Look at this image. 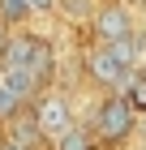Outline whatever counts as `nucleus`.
<instances>
[{
	"instance_id": "nucleus-14",
	"label": "nucleus",
	"mask_w": 146,
	"mask_h": 150,
	"mask_svg": "<svg viewBox=\"0 0 146 150\" xmlns=\"http://www.w3.org/2000/svg\"><path fill=\"white\" fill-rule=\"evenodd\" d=\"M0 150H34V146H26V142H13L9 133H4V142H0Z\"/></svg>"
},
{
	"instance_id": "nucleus-8",
	"label": "nucleus",
	"mask_w": 146,
	"mask_h": 150,
	"mask_svg": "<svg viewBox=\"0 0 146 150\" xmlns=\"http://www.w3.org/2000/svg\"><path fill=\"white\" fill-rule=\"evenodd\" d=\"M120 94L129 99V107H133L137 116H146V69H133V73H129L125 86H120Z\"/></svg>"
},
{
	"instance_id": "nucleus-1",
	"label": "nucleus",
	"mask_w": 146,
	"mask_h": 150,
	"mask_svg": "<svg viewBox=\"0 0 146 150\" xmlns=\"http://www.w3.org/2000/svg\"><path fill=\"white\" fill-rule=\"evenodd\" d=\"M137 129V112L129 107L120 90H103V99L95 103V116H90V133L99 146H120V142L133 137Z\"/></svg>"
},
{
	"instance_id": "nucleus-13",
	"label": "nucleus",
	"mask_w": 146,
	"mask_h": 150,
	"mask_svg": "<svg viewBox=\"0 0 146 150\" xmlns=\"http://www.w3.org/2000/svg\"><path fill=\"white\" fill-rule=\"evenodd\" d=\"M26 4H30V13H34V17H39V13H52V9H56V0H26Z\"/></svg>"
},
{
	"instance_id": "nucleus-12",
	"label": "nucleus",
	"mask_w": 146,
	"mask_h": 150,
	"mask_svg": "<svg viewBox=\"0 0 146 150\" xmlns=\"http://www.w3.org/2000/svg\"><path fill=\"white\" fill-rule=\"evenodd\" d=\"M26 103H30V99H22V94L13 90V86H4V81H0V125H9V120L22 112Z\"/></svg>"
},
{
	"instance_id": "nucleus-9",
	"label": "nucleus",
	"mask_w": 146,
	"mask_h": 150,
	"mask_svg": "<svg viewBox=\"0 0 146 150\" xmlns=\"http://www.w3.org/2000/svg\"><path fill=\"white\" fill-rule=\"evenodd\" d=\"M0 81H4V86H13L22 99H34V94H39V81H34L26 69H0Z\"/></svg>"
},
{
	"instance_id": "nucleus-16",
	"label": "nucleus",
	"mask_w": 146,
	"mask_h": 150,
	"mask_svg": "<svg viewBox=\"0 0 146 150\" xmlns=\"http://www.w3.org/2000/svg\"><path fill=\"white\" fill-rule=\"evenodd\" d=\"M0 142H4V125H0Z\"/></svg>"
},
{
	"instance_id": "nucleus-6",
	"label": "nucleus",
	"mask_w": 146,
	"mask_h": 150,
	"mask_svg": "<svg viewBox=\"0 0 146 150\" xmlns=\"http://www.w3.org/2000/svg\"><path fill=\"white\" fill-rule=\"evenodd\" d=\"M26 73H30L39 86H47V81L56 77V47H52V39H34V52H30V64H26Z\"/></svg>"
},
{
	"instance_id": "nucleus-2",
	"label": "nucleus",
	"mask_w": 146,
	"mask_h": 150,
	"mask_svg": "<svg viewBox=\"0 0 146 150\" xmlns=\"http://www.w3.org/2000/svg\"><path fill=\"white\" fill-rule=\"evenodd\" d=\"M30 116H34V125H39L43 137H60V133L73 125V103H69V94H60V90H43V94L30 99Z\"/></svg>"
},
{
	"instance_id": "nucleus-5",
	"label": "nucleus",
	"mask_w": 146,
	"mask_h": 150,
	"mask_svg": "<svg viewBox=\"0 0 146 150\" xmlns=\"http://www.w3.org/2000/svg\"><path fill=\"white\" fill-rule=\"evenodd\" d=\"M34 30H26V26H13L9 39H4V47H0V69H26L30 64V52H34Z\"/></svg>"
},
{
	"instance_id": "nucleus-3",
	"label": "nucleus",
	"mask_w": 146,
	"mask_h": 150,
	"mask_svg": "<svg viewBox=\"0 0 146 150\" xmlns=\"http://www.w3.org/2000/svg\"><path fill=\"white\" fill-rule=\"evenodd\" d=\"M90 30H95V43H112V39L133 35V13L125 4H95L90 13Z\"/></svg>"
},
{
	"instance_id": "nucleus-7",
	"label": "nucleus",
	"mask_w": 146,
	"mask_h": 150,
	"mask_svg": "<svg viewBox=\"0 0 146 150\" xmlns=\"http://www.w3.org/2000/svg\"><path fill=\"white\" fill-rule=\"evenodd\" d=\"M52 142H56L52 150H95V146H99V142H95V133H90V129H82L78 120H73L60 137H52Z\"/></svg>"
},
{
	"instance_id": "nucleus-15",
	"label": "nucleus",
	"mask_w": 146,
	"mask_h": 150,
	"mask_svg": "<svg viewBox=\"0 0 146 150\" xmlns=\"http://www.w3.org/2000/svg\"><path fill=\"white\" fill-rule=\"evenodd\" d=\"M4 39H9V26H4V22H0V47H4Z\"/></svg>"
},
{
	"instance_id": "nucleus-11",
	"label": "nucleus",
	"mask_w": 146,
	"mask_h": 150,
	"mask_svg": "<svg viewBox=\"0 0 146 150\" xmlns=\"http://www.w3.org/2000/svg\"><path fill=\"white\" fill-rule=\"evenodd\" d=\"M30 17H34V13H30L26 0H0V22L9 26V30H13V26H26Z\"/></svg>"
},
{
	"instance_id": "nucleus-4",
	"label": "nucleus",
	"mask_w": 146,
	"mask_h": 150,
	"mask_svg": "<svg viewBox=\"0 0 146 150\" xmlns=\"http://www.w3.org/2000/svg\"><path fill=\"white\" fill-rule=\"evenodd\" d=\"M82 64H86V77L95 81V86H103V90H116V86H125V77L133 73V69H125V64H120V60H116L103 43H99V47H90Z\"/></svg>"
},
{
	"instance_id": "nucleus-10",
	"label": "nucleus",
	"mask_w": 146,
	"mask_h": 150,
	"mask_svg": "<svg viewBox=\"0 0 146 150\" xmlns=\"http://www.w3.org/2000/svg\"><path fill=\"white\" fill-rule=\"evenodd\" d=\"M52 13H60L65 22H90V13H95V0H56V9Z\"/></svg>"
}]
</instances>
